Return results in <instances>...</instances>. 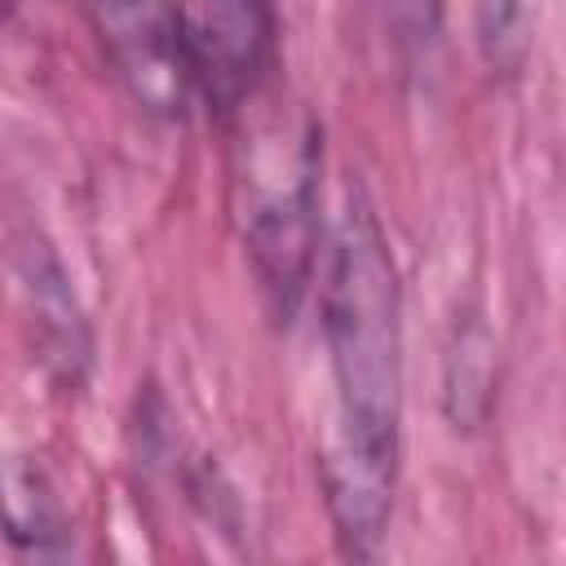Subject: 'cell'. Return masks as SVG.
Wrapping results in <instances>:
<instances>
[{
	"instance_id": "1",
	"label": "cell",
	"mask_w": 566,
	"mask_h": 566,
	"mask_svg": "<svg viewBox=\"0 0 566 566\" xmlns=\"http://www.w3.org/2000/svg\"><path fill=\"white\" fill-rule=\"evenodd\" d=\"M318 310L332 367V429L318 455L323 500L340 548L371 557L389 531L402 455V283L363 186L345 190Z\"/></svg>"
},
{
	"instance_id": "2",
	"label": "cell",
	"mask_w": 566,
	"mask_h": 566,
	"mask_svg": "<svg viewBox=\"0 0 566 566\" xmlns=\"http://www.w3.org/2000/svg\"><path fill=\"white\" fill-rule=\"evenodd\" d=\"M318 172L323 128L310 111L270 106L243 142L239 195L243 243L256 287L274 318H292L310 292L318 256Z\"/></svg>"
},
{
	"instance_id": "3",
	"label": "cell",
	"mask_w": 566,
	"mask_h": 566,
	"mask_svg": "<svg viewBox=\"0 0 566 566\" xmlns=\"http://www.w3.org/2000/svg\"><path fill=\"white\" fill-rule=\"evenodd\" d=\"M177 44L190 97L234 119L270 84L279 57L274 0H177Z\"/></svg>"
},
{
	"instance_id": "4",
	"label": "cell",
	"mask_w": 566,
	"mask_h": 566,
	"mask_svg": "<svg viewBox=\"0 0 566 566\" xmlns=\"http://www.w3.org/2000/svg\"><path fill=\"white\" fill-rule=\"evenodd\" d=\"M102 57L150 115H181L190 80L177 44V0H84Z\"/></svg>"
},
{
	"instance_id": "5",
	"label": "cell",
	"mask_w": 566,
	"mask_h": 566,
	"mask_svg": "<svg viewBox=\"0 0 566 566\" xmlns=\"http://www.w3.org/2000/svg\"><path fill=\"white\" fill-rule=\"evenodd\" d=\"M0 535L22 553H57L71 539L62 495L35 460H9L0 469Z\"/></svg>"
},
{
	"instance_id": "6",
	"label": "cell",
	"mask_w": 566,
	"mask_h": 566,
	"mask_svg": "<svg viewBox=\"0 0 566 566\" xmlns=\"http://www.w3.org/2000/svg\"><path fill=\"white\" fill-rule=\"evenodd\" d=\"M495 385V336L482 314L455 318V336L447 345V376H442V407L451 429H478L491 407Z\"/></svg>"
},
{
	"instance_id": "7",
	"label": "cell",
	"mask_w": 566,
	"mask_h": 566,
	"mask_svg": "<svg viewBox=\"0 0 566 566\" xmlns=\"http://www.w3.org/2000/svg\"><path fill=\"white\" fill-rule=\"evenodd\" d=\"M376 13H380V31L394 57L407 71L429 62L442 35V0H376Z\"/></svg>"
},
{
	"instance_id": "8",
	"label": "cell",
	"mask_w": 566,
	"mask_h": 566,
	"mask_svg": "<svg viewBox=\"0 0 566 566\" xmlns=\"http://www.w3.org/2000/svg\"><path fill=\"white\" fill-rule=\"evenodd\" d=\"M473 13L486 62L500 71L517 66L526 49V0H473Z\"/></svg>"
},
{
	"instance_id": "9",
	"label": "cell",
	"mask_w": 566,
	"mask_h": 566,
	"mask_svg": "<svg viewBox=\"0 0 566 566\" xmlns=\"http://www.w3.org/2000/svg\"><path fill=\"white\" fill-rule=\"evenodd\" d=\"M0 4H13V0H0Z\"/></svg>"
}]
</instances>
